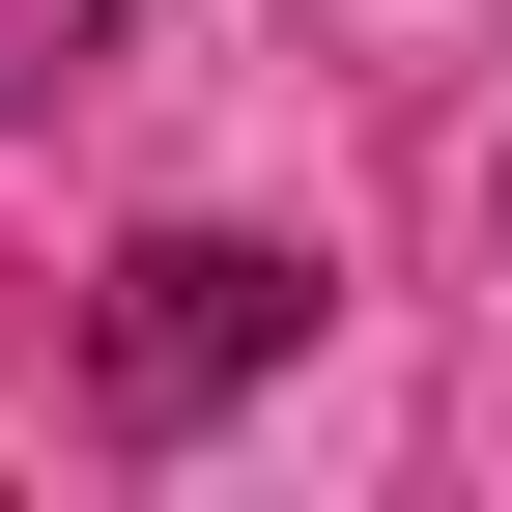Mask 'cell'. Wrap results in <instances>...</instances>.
<instances>
[{
	"label": "cell",
	"mask_w": 512,
	"mask_h": 512,
	"mask_svg": "<svg viewBox=\"0 0 512 512\" xmlns=\"http://www.w3.org/2000/svg\"><path fill=\"white\" fill-rule=\"evenodd\" d=\"M484 256H512V171H484Z\"/></svg>",
	"instance_id": "2"
},
{
	"label": "cell",
	"mask_w": 512,
	"mask_h": 512,
	"mask_svg": "<svg viewBox=\"0 0 512 512\" xmlns=\"http://www.w3.org/2000/svg\"><path fill=\"white\" fill-rule=\"evenodd\" d=\"M285 342H313V256H285V228H143L114 313H86V399H114V427H228Z\"/></svg>",
	"instance_id": "1"
}]
</instances>
